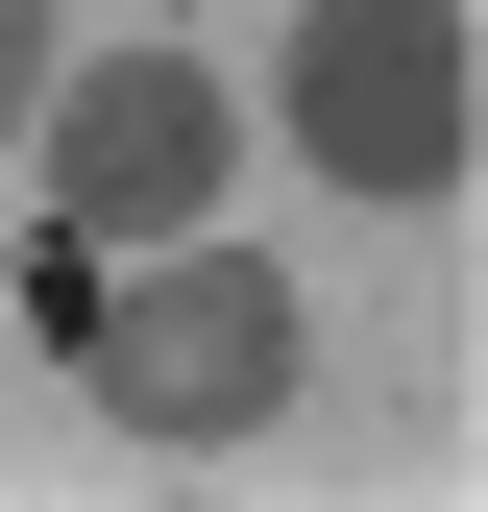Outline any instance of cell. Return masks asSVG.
I'll return each instance as SVG.
<instances>
[{"mask_svg":"<svg viewBox=\"0 0 488 512\" xmlns=\"http://www.w3.org/2000/svg\"><path fill=\"white\" fill-rule=\"evenodd\" d=\"M25 122H49V244H171V220H220V147H244V98L196 74V49H74Z\"/></svg>","mask_w":488,"mask_h":512,"instance_id":"3","label":"cell"},{"mask_svg":"<svg viewBox=\"0 0 488 512\" xmlns=\"http://www.w3.org/2000/svg\"><path fill=\"white\" fill-rule=\"evenodd\" d=\"M269 122L342 171V196H464V0H293V49H269Z\"/></svg>","mask_w":488,"mask_h":512,"instance_id":"2","label":"cell"},{"mask_svg":"<svg viewBox=\"0 0 488 512\" xmlns=\"http://www.w3.org/2000/svg\"><path fill=\"white\" fill-rule=\"evenodd\" d=\"M25 317L74 342V391L147 439V464L293 415V342H318L293 269H269V244H220V220H171V244H25Z\"/></svg>","mask_w":488,"mask_h":512,"instance_id":"1","label":"cell"},{"mask_svg":"<svg viewBox=\"0 0 488 512\" xmlns=\"http://www.w3.org/2000/svg\"><path fill=\"white\" fill-rule=\"evenodd\" d=\"M25 98H49V0H0V147H25Z\"/></svg>","mask_w":488,"mask_h":512,"instance_id":"4","label":"cell"}]
</instances>
